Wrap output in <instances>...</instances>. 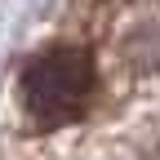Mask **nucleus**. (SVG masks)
<instances>
[{
  "label": "nucleus",
  "mask_w": 160,
  "mask_h": 160,
  "mask_svg": "<svg viewBox=\"0 0 160 160\" xmlns=\"http://www.w3.org/2000/svg\"><path fill=\"white\" fill-rule=\"evenodd\" d=\"M93 93V58L85 49H49L22 71L27 111L40 125H62L80 116Z\"/></svg>",
  "instance_id": "f257e3e1"
}]
</instances>
